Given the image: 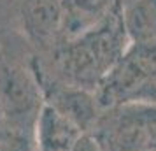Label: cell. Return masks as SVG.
<instances>
[{
	"mask_svg": "<svg viewBox=\"0 0 156 151\" xmlns=\"http://www.w3.org/2000/svg\"><path fill=\"white\" fill-rule=\"evenodd\" d=\"M128 48L119 4L91 28L62 44L56 51V63L69 84L93 92Z\"/></svg>",
	"mask_w": 156,
	"mask_h": 151,
	"instance_id": "cell-1",
	"label": "cell"
},
{
	"mask_svg": "<svg viewBox=\"0 0 156 151\" xmlns=\"http://www.w3.org/2000/svg\"><path fill=\"white\" fill-rule=\"evenodd\" d=\"M42 106L44 93L35 69L0 44V113L5 128L34 134Z\"/></svg>",
	"mask_w": 156,
	"mask_h": 151,
	"instance_id": "cell-2",
	"label": "cell"
},
{
	"mask_svg": "<svg viewBox=\"0 0 156 151\" xmlns=\"http://www.w3.org/2000/svg\"><path fill=\"white\" fill-rule=\"evenodd\" d=\"M23 25L30 41L42 49L55 48L65 32V11L62 0H25Z\"/></svg>",
	"mask_w": 156,
	"mask_h": 151,
	"instance_id": "cell-3",
	"label": "cell"
},
{
	"mask_svg": "<svg viewBox=\"0 0 156 151\" xmlns=\"http://www.w3.org/2000/svg\"><path fill=\"white\" fill-rule=\"evenodd\" d=\"M42 93L44 102H48L63 116H67L84 134H90L98 118V99L93 92L65 83L60 86L55 84L42 88Z\"/></svg>",
	"mask_w": 156,
	"mask_h": 151,
	"instance_id": "cell-4",
	"label": "cell"
},
{
	"mask_svg": "<svg viewBox=\"0 0 156 151\" xmlns=\"http://www.w3.org/2000/svg\"><path fill=\"white\" fill-rule=\"evenodd\" d=\"M83 134L76 123L44 102L34 130L37 151H72Z\"/></svg>",
	"mask_w": 156,
	"mask_h": 151,
	"instance_id": "cell-5",
	"label": "cell"
},
{
	"mask_svg": "<svg viewBox=\"0 0 156 151\" xmlns=\"http://www.w3.org/2000/svg\"><path fill=\"white\" fill-rule=\"evenodd\" d=\"M121 16L130 44L156 46V0L121 4Z\"/></svg>",
	"mask_w": 156,
	"mask_h": 151,
	"instance_id": "cell-6",
	"label": "cell"
},
{
	"mask_svg": "<svg viewBox=\"0 0 156 151\" xmlns=\"http://www.w3.org/2000/svg\"><path fill=\"white\" fill-rule=\"evenodd\" d=\"M121 0H62L65 11V32L67 41L91 28L95 23L105 18Z\"/></svg>",
	"mask_w": 156,
	"mask_h": 151,
	"instance_id": "cell-7",
	"label": "cell"
},
{
	"mask_svg": "<svg viewBox=\"0 0 156 151\" xmlns=\"http://www.w3.org/2000/svg\"><path fill=\"white\" fill-rule=\"evenodd\" d=\"M0 151H37L35 137L30 132L5 128L0 134Z\"/></svg>",
	"mask_w": 156,
	"mask_h": 151,
	"instance_id": "cell-8",
	"label": "cell"
},
{
	"mask_svg": "<svg viewBox=\"0 0 156 151\" xmlns=\"http://www.w3.org/2000/svg\"><path fill=\"white\" fill-rule=\"evenodd\" d=\"M72 151H104L100 142L91 135V134H83L76 146L72 148Z\"/></svg>",
	"mask_w": 156,
	"mask_h": 151,
	"instance_id": "cell-9",
	"label": "cell"
},
{
	"mask_svg": "<svg viewBox=\"0 0 156 151\" xmlns=\"http://www.w3.org/2000/svg\"><path fill=\"white\" fill-rule=\"evenodd\" d=\"M5 130V125H4V118H2V113H0V134Z\"/></svg>",
	"mask_w": 156,
	"mask_h": 151,
	"instance_id": "cell-10",
	"label": "cell"
},
{
	"mask_svg": "<svg viewBox=\"0 0 156 151\" xmlns=\"http://www.w3.org/2000/svg\"><path fill=\"white\" fill-rule=\"evenodd\" d=\"M128 2H132V0H121V4H128Z\"/></svg>",
	"mask_w": 156,
	"mask_h": 151,
	"instance_id": "cell-11",
	"label": "cell"
}]
</instances>
